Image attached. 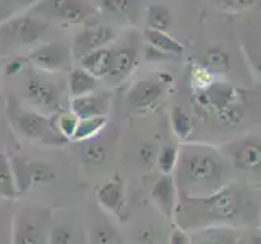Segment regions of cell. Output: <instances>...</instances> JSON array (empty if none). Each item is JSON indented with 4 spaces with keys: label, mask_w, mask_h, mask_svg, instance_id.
Listing matches in <instances>:
<instances>
[{
    "label": "cell",
    "mask_w": 261,
    "mask_h": 244,
    "mask_svg": "<svg viewBox=\"0 0 261 244\" xmlns=\"http://www.w3.org/2000/svg\"><path fill=\"white\" fill-rule=\"evenodd\" d=\"M229 161L214 148L188 143L178 150L175 186L180 197H208L229 184Z\"/></svg>",
    "instance_id": "1"
},
{
    "label": "cell",
    "mask_w": 261,
    "mask_h": 244,
    "mask_svg": "<svg viewBox=\"0 0 261 244\" xmlns=\"http://www.w3.org/2000/svg\"><path fill=\"white\" fill-rule=\"evenodd\" d=\"M244 209V198L237 186L227 184L218 192L200 198L180 197L175 215L180 230H198L203 227L226 223L236 220Z\"/></svg>",
    "instance_id": "2"
},
{
    "label": "cell",
    "mask_w": 261,
    "mask_h": 244,
    "mask_svg": "<svg viewBox=\"0 0 261 244\" xmlns=\"http://www.w3.org/2000/svg\"><path fill=\"white\" fill-rule=\"evenodd\" d=\"M7 113L12 129L24 140L49 147H62L68 142L59 134L56 124H54V117L50 116L36 109H28L23 104L15 103L13 99L8 104Z\"/></svg>",
    "instance_id": "3"
},
{
    "label": "cell",
    "mask_w": 261,
    "mask_h": 244,
    "mask_svg": "<svg viewBox=\"0 0 261 244\" xmlns=\"http://www.w3.org/2000/svg\"><path fill=\"white\" fill-rule=\"evenodd\" d=\"M50 213L42 207L18 209L12 221V244H49Z\"/></svg>",
    "instance_id": "4"
},
{
    "label": "cell",
    "mask_w": 261,
    "mask_h": 244,
    "mask_svg": "<svg viewBox=\"0 0 261 244\" xmlns=\"http://www.w3.org/2000/svg\"><path fill=\"white\" fill-rule=\"evenodd\" d=\"M222 155L240 173L261 181V137L250 135L229 143Z\"/></svg>",
    "instance_id": "5"
},
{
    "label": "cell",
    "mask_w": 261,
    "mask_h": 244,
    "mask_svg": "<svg viewBox=\"0 0 261 244\" xmlns=\"http://www.w3.org/2000/svg\"><path fill=\"white\" fill-rule=\"evenodd\" d=\"M34 13L42 20L62 23H86L94 15V8L86 0H41Z\"/></svg>",
    "instance_id": "6"
},
{
    "label": "cell",
    "mask_w": 261,
    "mask_h": 244,
    "mask_svg": "<svg viewBox=\"0 0 261 244\" xmlns=\"http://www.w3.org/2000/svg\"><path fill=\"white\" fill-rule=\"evenodd\" d=\"M10 158H12L16 187L20 194H24L34 186L49 184L56 179V169H54V166L49 165V163L34 161V160L24 158L20 155H15Z\"/></svg>",
    "instance_id": "7"
},
{
    "label": "cell",
    "mask_w": 261,
    "mask_h": 244,
    "mask_svg": "<svg viewBox=\"0 0 261 244\" xmlns=\"http://www.w3.org/2000/svg\"><path fill=\"white\" fill-rule=\"evenodd\" d=\"M24 98L36 111L46 116L56 114L62 109L60 88L46 78L30 77L24 85Z\"/></svg>",
    "instance_id": "8"
},
{
    "label": "cell",
    "mask_w": 261,
    "mask_h": 244,
    "mask_svg": "<svg viewBox=\"0 0 261 244\" xmlns=\"http://www.w3.org/2000/svg\"><path fill=\"white\" fill-rule=\"evenodd\" d=\"M28 60L36 69L42 72L62 74V72L71 70L73 54H71V48H68L64 42H49L31 51Z\"/></svg>",
    "instance_id": "9"
},
{
    "label": "cell",
    "mask_w": 261,
    "mask_h": 244,
    "mask_svg": "<svg viewBox=\"0 0 261 244\" xmlns=\"http://www.w3.org/2000/svg\"><path fill=\"white\" fill-rule=\"evenodd\" d=\"M115 33L109 25H99V23H91L86 25L85 28L80 31L73 44H71V54H73V59H82L86 54L107 48V44L114 41Z\"/></svg>",
    "instance_id": "10"
},
{
    "label": "cell",
    "mask_w": 261,
    "mask_h": 244,
    "mask_svg": "<svg viewBox=\"0 0 261 244\" xmlns=\"http://www.w3.org/2000/svg\"><path fill=\"white\" fill-rule=\"evenodd\" d=\"M96 198L104 210L119 216L120 220L127 218V192H125V183L120 174L112 176L102 186H99Z\"/></svg>",
    "instance_id": "11"
},
{
    "label": "cell",
    "mask_w": 261,
    "mask_h": 244,
    "mask_svg": "<svg viewBox=\"0 0 261 244\" xmlns=\"http://www.w3.org/2000/svg\"><path fill=\"white\" fill-rule=\"evenodd\" d=\"M112 98L109 92H93L78 98H71L70 111L78 119L86 117H107L111 111Z\"/></svg>",
    "instance_id": "12"
},
{
    "label": "cell",
    "mask_w": 261,
    "mask_h": 244,
    "mask_svg": "<svg viewBox=\"0 0 261 244\" xmlns=\"http://www.w3.org/2000/svg\"><path fill=\"white\" fill-rule=\"evenodd\" d=\"M96 7L109 20L120 25H137L140 0H94Z\"/></svg>",
    "instance_id": "13"
},
{
    "label": "cell",
    "mask_w": 261,
    "mask_h": 244,
    "mask_svg": "<svg viewBox=\"0 0 261 244\" xmlns=\"http://www.w3.org/2000/svg\"><path fill=\"white\" fill-rule=\"evenodd\" d=\"M177 186L172 174H163L151 187V201L167 218H174L177 209Z\"/></svg>",
    "instance_id": "14"
},
{
    "label": "cell",
    "mask_w": 261,
    "mask_h": 244,
    "mask_svg": "<svg viewBox=\"0 0 261 244\" xmlns=\"http://www.w3.org/2000/svg\"><path fill=\"white\" fill-rule=\"evenodd\" d=\"M164 88L161 83H156L152 80H140L133 83L130 92L127 95L128 104L137 111H146L152 107L163 98Z\"/></svg>",
    "instance_id": "15"
},
{
    "label": "cell",
    "mask_w": 261,
    "mask_h": 244,
    "mask_svg": "<svg viewBox=\"0 0 261 244\" xmlns=\"http://www.w3.org/2000/svg\"><path fill=\"white\" fill-rule=\"evenodd\" d=\"M47 30V21L39 16H21L8 23V31L16 41L23 44H31L42 38Z\"/></svg>",
    "instance_id": "16"
},
{
    "label": "cell",
    "mask_w": 261,
    "mask_h": 244,
    "mask_svg": "<svg viewBox=\"0 0 261 244\" xmlns=\"http://www.w3.org/2000/svg\"><path fill=\"white\" fill-rule=\"evenodd\" d=\"M135 65H137V51L133 48L112 49L111 69L106 78H111L112 83H120L132 74Z\"/></svg>",
    "instance_id": "17"
},
{
    "label": "cell",
    "mask_w": 261,
    "mask_h": 244,
    "mask_svg": "<svg viewBox=\"0 0 261 244\" xmlns=\"http://www.w3.org/2000/svg\"><path fill=\"white\" fill-rule=\"evenodd\" d=\"M190 244H237V233L224 225L203 227L192 233Z\"/></svg>",
    "instance_id": "18"
},
{
    "label": "cell",
    "mask_w": 261,
    "mask_h": 244,
    "mask_svg": "<svg viewBox=\"0 0 261 244\" xmlns=\"http://www.w3.org/2000/svg\"><path fill=\"white\" fill-rule=\"evenodd\" d=\"M112 49L102 48L86 54L85 57L80 59V67L85 69L88 74H91L94 78H106L111 69Z\"/></svg>",
    "instance_id": "19"
},
{
    "label": "cell",
    "mask_w": 261,
    "mask_h": 244,
    "mask_svg": "<svg viewBox=\"0 0 261 244\" xmlns=\"http://www.w3.org/2000/svg\"><path fill=\"white\" fill-rule=\"evenodd\" d=\"M67 88L71 98H78L88 93L96 92L97 88V78H94L91 74L82 67L71 69L68 72V80H67Z\"/></svg>",
    "instance_id": "20"
},
{
    "label": "cell",
    "mask_w": 261,
    "mask_h": 244,
    "mask_svg": "<svg viewBox=\"0 0 261 244\" xmlns=\"http://www.w3.org/2000/svg\"><path fill=\"white\" fill-rule=\"evenodd\" d=\"M20 195L15 181V173L12 166V158L7 153L0 151V198L4 201H16Z\"/></svg>",
    "instance_id": "21"
},
{
    "label": "cell",
    "mask_w": 261,
    "mask_h": 244,
    "mask_svg": "<svg viewBox=\"0 0 261 244\" xmlns=\"http://www.w3.org/2000/svg\"><path fill=\"white\" fill-rule=\"evenodd\" d=\"M145 39L149 44V48L156 49L163 54H174V56H178V54L184 52V44H180L177 39H174L172 36H169L164 31H156V30H145Z\"/></svg>",
    "instance_id": "22"
},
{
    "label": "cell",
    "mask_w": 261,
    "mask_h": 244,
    "mask_svg": "<svg viewBox=\"0 0 261 244\" xmlns=\"http://www.w3.org/2000/svg\"><path fill=\"white\" fill-rule=\"evenodd\" d=\"M106 125H107V117H86V119H80L78 127L70 142L91 140L99 132L104 130Z\"/></svg>",
    "instance_id": "23"
},
{
    "label": "cell",
    "mask_w": 261,
    "mask_h": 244,
    "mask_svg": "<svg viewBox=\"0 0 261 244\" xmlns=\"http://www.w3.org/2000/svg\"><path fill=\"white\" fill-rule=\"evenodd\" d=\"M146 25L149 30L166 33L172 25V13L166 5H149L146 8Z\"/></svg>",
    "instance_id": "24"
},
{
    "label": "cell",
    "mask_w": 261,
    "mask_h": 244,
    "mask_svg": "<svg viewBox=\"0 0 261 244\" xmlns=\"http://www.w3.org/2000/svg\"><path fill=\"white\" fill-rule=\"evenodd\" d=\"M170 125H172V130L175 134V137L178 140H188V137L193 132V124H192V117L187 114L184 107L175 106L170 111Z\"/></svg>",
    "instance_id": "25"
},
{
    "label": "cell",
    "mask_w": 261,
    "mask_h": 244,
    "mask_svg": "<svg viewBox=\"0 0 261 244\" xmlns=\"http://www.w3.org/2000/svg\"><path fill=\"white\" fill-rule=\"evenodd\" d=\"M78 117L71 113V111H60L56 117H54V124H56V129L64 139L68 142L73 137V134L78 127Z\"/></svg>",
    "instance_id": "26"
},
{
    "label": "cell",
    "mask_w": 261,
    "mask_h": 244,
    "mask_svg": "<svg viewBox=\"0 0 261 244\" xmlns=\"http://www.w3.org/2000/svg\"><path fill=\"white\" fill-rule=\"evenodd\" d=\"M177 161H178V150L175 147L164 145L161 150H158L156 163L163 174H172L175 171Z\"/></svg>",
    "instance_id": "27"
},
{
    "label": "cell",
    "mask_w": 261,
    "mask_h": 244,
    "mask_svg": "<svg viewBox=\"0 0 261 244\" xmlns=\"http://www.w3.org/2000/svg\"><path fill=\"white\" fill-rule=\"evenodd\" d=\"M206 65L213 70H218V72H224L230 67V59H229V54L222 49H211L208 51L204 57Z\"/></svg>",
    "instance_id": "28"
},
{
    "label": "cell",
    "mask_w": 261,
    "mask_h": 244,
    "mask_svg": "<svg viewBox=\"0 0 261 244\" xmlns=\"http://www.w3.org/2000/svg\"><path fill=\"white\" fill-rule=\"evenodd\" d=\"M244 107H242L240 103H236V104H232V106H227V107H224V109H221L218 113V117H219V121L222 124H226V125H237L242 122V119H244Z\"/></svg>",
    "instance_id": "29"
},
{
    "label": "cell",
    "mask_w": 261,
    "mask_h": 244,
    "mask_svg": "<svg viewBox=\"0 0 261 244\" xmlns=\"http://www.w3.org/2000/svg\"><path fill=\"white\" fill-rule=\"evenodd\" d=\"M85 161L88 165H101V163L106 161V157H107V148L106 145L99 142H93L89 143L85 150Z\"/></svg>",
    "instance_id": "30"
},
{
    "label": "cell",
    "mask_w": 261,
    "mask_h": 244,
    "mask_svg": "<svg viewBox=\"0 0 261 244\" xmlns=\"http://www.w3.org/2000/svg\"><path fill=\"white\" fill-rule=\"evenodd\" d=\"M73 234L67 225H54L49 233V244H70Z\"/></svg>",
    "instance_id": "31"
},
{
    "label": "cell",
    "mask_w": 261,
    "mask_h": 244,
    "mask_svg": "<svg viewBox=\"0 0 261 244\" xmlns=\"http://www.w3.org/2000/svg\"><path fill=\"white\" fill-rule=\"evenodd\" d=\"M156 157H158V148L149 142H143L138 148V160L141 165L151 166L156 161Z\"/></svg>",
    "instance_id": "32"
},
{
    "label": "cell",
    "mask_w": 261,
    "mask_h": 244,
    "mask_svg": "<svg viewBox=\"0 0 261 244\" xmlns=\"http://www.w3.org/2000/svg\"><path fill=\"white\" fill-rule=\"evenodd\" d=\"M115 239H119V236L115 234V231L107 227V225H99L94 230V242L96 244H114Z\"/></svg>",
    "instance_id": "33"
},
{
    "label": "cell",
    "mask_w": 261,
    "mask_h": 244,
    "mask_svg": "<svg viewBox=\"0 0 261 244\" xmlns=\"http://www.w3.org/2000/svg\"><path fill=\"white\" fill-rule=\"evenodd\" d=\"M221 4V7H224L226 10H232V12H242L247 10L251 5H253L255 0H218Z\"/></svg>",
    "instance_id": "34"
},
{
    "label": "cell",
    "mask_w": 261,
    "mask_h": 244,
    "mask_svg": "<svg viewBox=\"0 0 261 244\" xmlns=\"http://www.w3.org/2000/svg\"><path fill=\"white\" fill-rule=\"evenodd\" d=\"M237 244H261V231H247L237 234Z\"/></svg>",
    "instance_id": "35"
},
{
    "label": "cell",
    "mask_w": 261,
    "mask_h": 244,
    "mask_svg": "<svg viewBox=\"0 0 261 244\" xmlns=\"http://www.w3.org/2000/svg\"><path fill=\"white\" fill-rule=\"evenodd\" d=\"M169 244H190V236L184 231V230H174L172 234H170V241Z\"/></svg>",
    "instance_id": "36"
},
{
    "label": "cell",
    "mask_w": 261,
    "mask_h": 244,
    "mask_svg": "<svg viewBox=\"0 0 261 244\" xmlns=\"http://www.w3.org/2000/svg\"><path fill=\"white\" fill-rule=\"evenodd\" d=\"M23 67H24L23 59L10 60V62L7 64V67H5V74H7V75H16V74H20V72L23 70Z\"/></svg>",
    "instance_id": "37"
},
{
    "label": "cell",
    "mask_w": 261,
    "mask_h": 244,
    "mask_svg": "<svg viewBox=\"0 0 261 244\" xmlns=\"http://www.w3.org/2000/svg\"><path fill=\"white\" fill-rule=\"evenodd\" d=\"M255 67H256V70L259 72V74H261V56L255 60Z\"/></svg>",
    "instance_id": "38"
}]
</instances>
